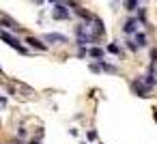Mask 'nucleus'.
Listing matches in <instances>:
<instances>
[{
	"label": "nucleus",
	"instance_id": "8",
	"mask_svg": "<svg viewBox=\"0 0 157 144\" xmlns=\"http://www.w3.org/2000/svg\"><path fill=\"white\" fill-rule=\"evenodd\" d=\"M99 69H101V71H105V73H112V75H116V73H118V67L108 65V63H103V60H99Z\"/></svg>",
	"mask_w": 157,
	"mask_h": 144
},
{
	"label": "nucleus",
	"instance_id": "1",
	"mask_svg": "<svg viewBox=\"0 0 157 144\" xmlns=\"http://www.w3.org/2000/svg\"><path fill=\"white\" fill-rule=\"evenodd\" d=\"M131 90L138 95V97H151V84L144 80V78H138L131 82Z\"/></svg>",
	"mask_w": 157,
	"mask_h": 144
},
{
	"label": "nucleus",
	"instance_id": "6",
	"mask_svg": "<svg viewBox=\"0 0 157 144\" xmlns=\"http://www.w3.org/2000/svg\"><path fill=\"white\" fill-rule=\"evenodd\" d=\"M26 43L33 47V50H39V52H48V43H43L41 39L37 37H26Z\"/></svg>",
	"mask_w": 157,
	"mask_h": 144
},
{
	"label": "nucleus",
	"instance_id": "10",
	"mask_svg": "<svg viewBox=\"0 0 157 144\" xmlns=\"http://www.w3.org/2000/svg\"><path fill=\"white\" fill-rule=\"evenodd\" d=\"M108 52H110V54H114V56H123V50H121L116 43H110V45H108Z\"/></svg>",
	"mask_w": 157,
	"mask_h": 144
},
{
	"label": "nucleus",
	"instance_id": "14",
	"mask_svg": "<svg viewBox=\"0 0 157 144\" xmlns=\"http://www.w3.org/2000/svg\"><path fill=\"white\" fill-rule=\"evenodd\" d=\"M17 133H20V138H26V129H24V127H20V131H17Z\"/></svg>",
	"mask_w": 157,
	"mask_h": 144
},
{
	"label": "nucleus",
	"instance_id": "18",
	"mask_svg": "<svg viewBox=\"0 0 157 144\" xmlns=\"http://www.w3.org/2000/svg\"><path fill=\"white\" fill-rule=\"evenodd\" d=\"M84 144H86V142H84Z\"/></svg>",
	"mask_w": 157,
	"mask_h": 144
},
{
	"label": "nucleus",
	"instance_id": "12",
	"mask_svg": "<svg viewBox=\"0 0 157 144\" xmlns=\"http://www.w3.org/2000/svg\"><path fill=\"white\" fill-rule=\"evenodd\" d=\"M125 9L127 11H136L138 9V0H125Z\"/></svg>",
	"mask_w": 157,
	"mask_h": 144
},
{
	"label": "nucleus",
	"instance_id": "17",
	"mask_svg": "<svg viewBox=\"0 0 157 144\" xmlns=\"http://www.w3.org/2000/svg\"><path fill=\"white\" fill-rule=\"evenodd\" d=\"M153 116H155V120H157V110H155V114H153Z\"/></svg>",
	"mask_w": 157,
	"mask_h": 144
},
{
	"label": "nucleus",
	"instance_id": "4",
	"mask_svg": "<svg viewBox=\"0 0 157 144\" xmlns=\"http://www.w3.org/2000/svg\"><path fill=\"white\" fill-rule=\"evenodd\" d=\"M88 30H90V35H93V39H95V41H97V39H101V37H103V32H105L103 22H101L99 17H93V24L88 26Z\"/></svg>",
	"mask_w": 157,
	"mask_h": 144
},
{
	"label": "nucleus",
	"instance_id": "5",
	"mask_svg": "<svg viewBox=\"0 0 157 144\" xmlns=\"http://www.w3.org/2000/svg\"><path fill=\"white\" fill-rule=\"evenodd\" d=\"M43 39H45L48 43H56V45H65V43H69L67 37H65V35H58V32H48Z\"/></svg>",
	"mask_w": 157,
	"mask_h": 144
},
{
	"label": "nucleus",
	"instance_id": "13",
	"mask_svg": "<svg viewBox=\"0 0 157 144\" xmlns=\"http://www.w3.org/2000/svg\"><path fill=\"white\" fill-rule=\"evenodd\" d=\"M151 58H153V65H155V63H157V47L151 50Z\"/></svg>",
	"mask_w": 157,
	"mask_h": 144
},
{
	"label": "nucleus",
	"instance_id": "9",
	"mask_svg": "<svg viewBox=\"0 0 157 144\" xmlns=\"http://www.w3.org/2000/svg\"><path fill=\"white\" fill-rule=\"evenodd\" d=\"M136 43H138V47H146V35L144 32H136Z\"/></svg>",
	"mask_w": 157,
	"mask_h": 144
},
{
	"label": "nucleus",
	"instance_id": "3",
	"mask_svg": "<svg viewBox=\"0 0 157 144\" xmlns=\"http://www.w3.org/2000/svg\"><path fill=\"white\" fill-rule=\"evenodd\" d=\"M52 17H54V20L65 22V20H69V17H71V13H69V9H67L63 2H58V5H54V9H52Z\"/></svg>",
	"mask_w": 157,
	"mask_h": 144
},
{
	"label": "nucleus",
	"instance_id": "2",
	"mask_svg": "<svg viewBox=\"0 0 157 144\" xmlns=\"http://www.w3.org/2000/svg\"><path fill=\"white\" fill-rule=\"evenodd\" d=\"M2 41H7V43H9V45H11L13 50H17L20 54H28V50H26V47L22 45V41H20L17 37H13V35H11V32H9L7 28L2 30Z\"/></svg>",
	"mask_w": 157,
	"mask_h": 144
},
{
	"label": "nucleus",
	"instance_id": "7",
	"mask_svg": "<svg viewBox=\"0 0 157 144\" xmlns=\"http://www.w3.org/2000/svg\"><path fill=\"white\" fill-rule=\"evenodd\" d=\"M138 24H140V20H138V17H131V20H127V22H125V26H123V32H125V35L138 32Z\"/></svg>",
	"mask_w": 157,
	"mask_h": 144
},
{
	"label": "nucleus",
	"instance_id": "11",
	"mask_svg": "<svg viewBox=\"0 0 157 144\" xmlns=\"http://www.w3.org/2000/svg\"><path fill=\"white\" fill-rule=\"evenodd\" d=\"M88 56H93V58H103V50H101V47H93V50H88Z\"/></svg>",
	"mask_w": 157,
	"mask_h": 144
},
{
	"label": "nucleus",
	"instance_id": "16",
	"mask_svg": "<svg viewBox=\"0 0 157 144\" xmlns=\"http://www.w3.org/2000/svg\"><path fill=\"white\" fill-rule=\"evenodd\" d=\"M28 144H39V140H30V142H28Z\"/></svg>",
	"mask_w": 157,
	"mask_h": 144
},
{
	"label": "nucleus",
	"instance_id": "15",
	"mask_svg": "<svg viewBox=\"0 0 157 144\" xmlns=\"http://www.w3.org/2000/svg\"><path fill=\"white\" fill-rule=\"evenodd\" d=\"M58 2H63V0H50V5H58Z\"/></svg>",
	"mask_w": 157,
	"mask_h": 144
}]
</instances>
